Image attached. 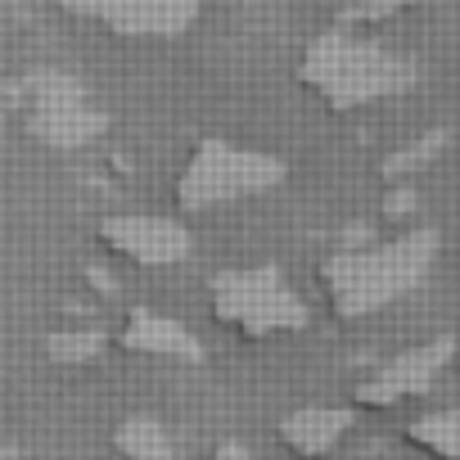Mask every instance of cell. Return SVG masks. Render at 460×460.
Masks as SVG:
<instances>
[{
  "mask_svg": "<svg viewBox=\"0 0 460 460\" xmlns=\"http://www.w3.org/2000/svg\"><path fill=\"white\" fill-rule=\"evenodd\" d=\"M100 249L127 267H176L190 258V235L172 217H109L100 226Z\"/></svg>",
  "mask_w": 460,
  "mask_h": 460,
  "instance_id": "5b68a950",
  "label": "cell"
},
{
  "mask_svg": "<svg viewBox=\"0 0 460 460\" xmlns=\"http://www.w3.org/2000/svg\"><path fill=\"white\" fill-rule=\"evenodd\" d=\"M118 460H185L172 451V442H158V447H145V451H131V456H118Z\"/></svg>",
  "mask_w": 460,
  "mask_h": 460,
  "instance_id": "ba28073f",
  "label": "cell"
},
{
  "mask_svg": "<svg viewBox=\"0 0 460 460\" xmlns=\"http://www.w3.org/2000/svg\"><path fill=\"white\" fill-rule=\"evenodd\" d=\"M212 321L240 343H276L307 330V303L289 289L276 267H235L208 285Z\"/></svg>",
  "mask_w": 460,
  "mask_h": 460,
  "instance_id": "6da1fadb",
  "label": "cell"
},
{
  "mask_svg": "<svg viewBox=\"0 0 460 460\" xmlns=\"http://www.w3.org/2000/svg\"><path fill=\"white\" fill-rule=\"evenodd\" d=\"M420 271V244L406 235L379 249H352L321 267V294L334 316H370L388 307Z\"/></svg>",
  "mask_w": 460,
  "mask_h": 460,
  "instance_id": "7a4b0ae2",
  "label": "cell"
},
{
  "mask_svg": "<svg viewBox=\"0 0 460 460\" xmlns=\"http://www.w3.org/2000/svg\"><path fill=\"white\" fill-rule=\"evenodd\" d=\"M285 176V167L267 154L226 145V140H199L185 158V167L176 172V208L181 212H208L235 199H253L267 194L276 181Z\"/></svg>",
  "mask_w": 460,
  "mask_h": 460,
  "instance_id": "3957f363",
  "label": "cell"
},
{
  "mask_svg": "<svg viewBox=\"0 0 460 460\" xmlns=\"http://www.w3.org/2000/svg\"><path fill=\"white\" fill-rule=\"evenodd\" d=\"M303 86L325 100L330 109H357L379 100L384 91H393L397 82V64L375 50V46H357V41H321L307 50L303 68H298Z\"/></svg>",
  "mask_w": 460,
  "mask_h": 460,
  "instance_id": "277c9868",
  "label": "cell"
},
{
  "mask_svg": "<svg viewBox=\"0 0 460 460\" xmlns=\"http://www.w3.org/2000/svg\"><path fill=\"white\" fill-rule=\"evenodd\" d=\"M0 460H19V456H14V451H0Z\"/></svg>",
  "mask_w": 460,
  "mask_h": 460,
  "instance_id": "9c48e42d",
  "label": "cell"
},
{
  "mask_svg": "<svg viewBox=\"0 0 460 460\" xmlns=\"http://www.w3.org/2000/svg\"><path fill=\"white\" fill-rule=\"evenodd\" d=\"M352 429V411H339V406H303L294 411L289 420H280V442L294 451V456H330L343 433Z\"/></svg>",
  "mask_w": 460,
  "mask_h": 460,
  "instance_id": "52a82bcc",
  "label": "cell"
},
{
  "mask_svg": "<svg viewBox=\"0 0 460 460\" xmlns=\"http://www.w3.org/2000/svg\"><path fill=\"white\" fill-rule=\"evenodd\" d=\"M113 343L122 352L136 357H158V361H199V343L190 339V330L154 307H131L122 316V325L113 330Z\"/></svg>",
  "mask_w": 460,
  "mask_h": 460,
  "instance_id": "8992f818",
  "label": "cell"
}]
</instances>
